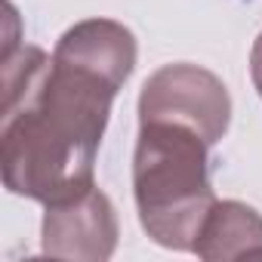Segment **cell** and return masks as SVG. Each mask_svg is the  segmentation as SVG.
<instances>
[{"label":"cell","mask_w":262,"mask_h":262,"mask_svg":"<svg viewBox=\"0 0 262 262\" xmlns=\"http://www.w3.org/2000/svg\"><path fill=\"white\" fill-rule=\"evenodd\" d=\"M120 86L34 47L4 53L0 164L4 185L47 204L93 188L111 102Z\"/></svg>","instance_id":"6da1fadb"},{"label":"cell","mask_w":262,"mask_h":262,"mask_svg":"<svg viewBox=\"0 0 262 262\" xmlns=\"http://www.w3.org/2000/svg\"><path fill=\"white\" fill-rule=\"evenodd\" d=\"M207 151L210 142L191 126L170 120L139 123L133 158L139 222L167 250L194 253L198 234L216 204Z\"/></svg>","instance_id":"7a4b0ae2"},{"label":"cell","mask_w":262,"mask_h":262,"mask_svg":"<svg viewBox=\"0 0 262 262\" xmlns=\"http://www.w3.org/2000/svg\"><path fill=\"white\" fill-rule=\"evenodd\" d=\"M170 120L191 126L210 145H216L231 123V96L225 83L198 65H164L139 93V123Z\"/></svg>","instance_id":"3957f363"},{"label":"cell","mask_w":262,"mask_h":262,"mask_svg":"<svg viewBox=\"0 0 262 262\" xmlns=\"http://www.w3.org/2000/svg\"><path fill=\"white\" fill-rule=\"evenodd\" d=\"M117 247V213L105 191L96 185L47 204L43 213V253L56 259H83L105 262Z\"/></svg>","instance_id":"277c9868"},{"label":"cell","mask_w":262,"mask_h":262,"mask_svg":"<svg viewBox=\"0 0 262 262\" xmlns=\"http://www.w3.org/2000/svg\"><path fill=\"white\" fill-rule=\"evenodd\" d=\"M53 56L99 74L114 86H123L136 68V37L120 22L86 19L59 37Z\"/></svg>","instance_id":"5b68a950"},{"label":"cell","mask_w":262,"mask_h":262,"mask_svg":"<svg viewBox=\"0 0 262 262\" xmlns=\"http://www.w3.org/2000/svg\"><path fill=\"white\" fill-rule=\"evenodd\" d=\"M194 253L207 262L262 256V216L241 201H216L198 234Z\"/></svg>","instance_id":"8992f818"},{"label":"cell","mask_w":262,"mask_h":262,"mask_svg":"<svg viewBox=\"0 0 262 262\" xmlns=\"http://www.w3.org/2000/svg\"><path fill=\"white\" fill-rule=\"evenodd\" d=\"M250 77H253V86H256V93L262 96V34L256 37V43H253V53H250Z\"/></svg>","instance_id":"52a82bcc"}]
</instances>
